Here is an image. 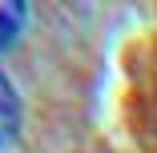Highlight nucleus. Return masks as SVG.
<instances>
[{"label":"nucleus","instance_id":"f257e3e1","mask_svg":"<svg viewBox=\"0 0 157 153\" xmlns=\"http://www.w3.org/2000/svg\"><path fill=\"white\" fill-rule=\"evenodd\" d=\"M24 129V101L8 73H0V153H8Z\"/></svg>","mask_w":157,"mask_h":153},{"label":"nucleus","instance_id":"f03ea898","mask_svg":"<svg viewBox=\"0 0 157 153\" xmlns=\"http://www.w3.org/2000/svg\"><path fill=\"white\" fill-rule=\"evenodd\" d=\"M28 20H33V8L28 4H20V0H0V52L12 48L24 36Z\"/></svg>","mask_w":157,"mask_h":153}]
</instances>
